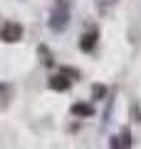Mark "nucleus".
<instances>
[{
  "label": "nucleus",
  "instance_id": "f257e3e1",
  "mask_svg": "<svg viewBox=\"0 0 141 149\" xmlns=\"http://www.w3.org/2000/svg\"><path fill=\"white\" fill-rule=\"evenodd\" d=\"M0 40L3 42H20L22 40V25L20 22H5L0 30Z\"/></svg>",
  "mask_w": 141,
  "mask_h": 149
},
{
  "label": "nucleus",
  "instance_id": "f03ea898",
  "mask_svg": "<svg viewBox=\"0 0 141 149\" xmlns=\"http://www.w3.org/2000/svg\"><path fill=\"white\" fill-rule=\"evenodd\" d=\"M64 22H67V8L59 5L57 10L52 13V17H50V27H52V30H62Z\"/></svg>",
  "mask_w": 141,
  "mask_h": 149
},
{
  "label": "nucleus",
  "instance_id": "7ed1b4c3",
  "mask_svg": "<svg viewBox=\"0 0 141 149\" xmlns=\"http://www.w3.org/2000/svg\"><path fill=\"white\" fill-rule=\"evenodd\" d=\"M69 85H72V80H67V74H52L50 77V90L55 92H64Z\"/></svg>",
  "mask_w": 141,
  "mask_h": 149
},
{
  "label": "nucleus",
  "instance_id": "20e7f679",
  "mask_svg": "<svg viewBox=\"0 0 141 149\" xmlns=\"http://www.w3.org/2000/svg\"><path fill=\"white\" fill-rule=\"evenodd\" d=\"M94 45H97V30L87 32V35L82 37V42H79V47H82L84 52H92V50H94Z\"/></svg>",
  "mask_w": 141,
  "mask_h": 149
},
{
  "label": "nucleus",
  "instance_id": "39448f33",
  "mask_svg": "<svg viewBox=\"0 0 141 149\" xmlns=\"http://www.w3.org/2000/svg\"><path fill=\"white\" fill-rule=\"evenodd\" d=\"M92 104H87V102H77V104H72V114H77V117H92Z\"/></svg>",
  "mask_w": 141,
  "mask_h": 149
},
{
  "label": "nucleus",
  "instance_id": "423d86ee",
  "mask_svg": "<svg viewBox=\"0 0 141 149\" xmlns=\"http://www.w3.org/2000/svg\"><path fill=\"white\" fill-rule=\"evenodd\" d=\"M131 144V139H129V134H121V137H116L114 142H111V149H126Z\"/></svg>",
  "mask_w": 141,
  "mask_h": 149
},
{
  "label": "nucleus",
  "instance_id": "0eeeda50",
  "mask_svg": "<svg viewBox=\"0 0 141 149\" xmlns=\"http://www.w3.org/2000/svg\"><path fill=\"white\" fill-rule=\"evenodd\" d=\"M37 52H40V57H42V62H45V65H52V62H55L52 55H50V50H47L45 45H40V50H37Z\"/></svg>",
  "mask_w": 141,
  "mask_h": 149
}]
</instances>
